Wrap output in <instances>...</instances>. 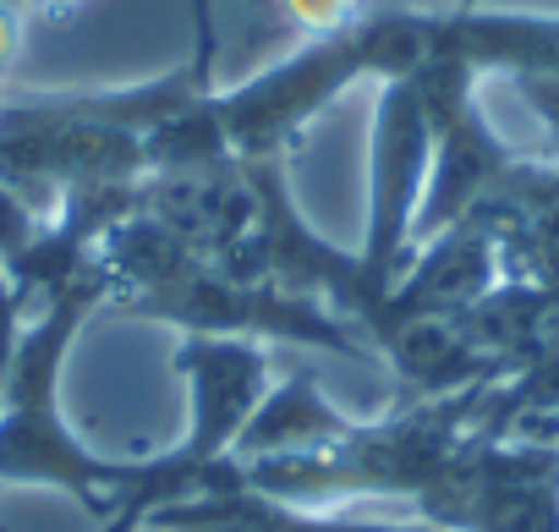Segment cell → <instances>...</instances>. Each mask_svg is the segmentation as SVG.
<instances>
[{
	"instance_id": "1",
	"label": "cell",
	"mask_w": 559,
	"mask_h": 532,
	"mask_svg": "<svg viewBox=\"0 0 559 532\" xmlns=\"http://www.w3.org/2000/svg\"><path fill=\"white\" fill-rule=\"evenodd\" d=\"M105 297H110V281H105L99 258H94V270L83 281H72L67 292H56L39 308H28L17 352H12L7 390H0V483L61 488L83 510H99L110 521L121 510V499H127L132 461L94 456L61 417L67 346H72V335L83 330V319Z\"/></svg>"
},
{
	"instance_id": "2",
	"label": "cell",
	"mask_w": 559,
	"mask_h": 532,
	"mask_svg": "<svg viewBox=\"0 0 559 532\" xmlns=\"http://www.w3.org/2000/svg\"><path fill=\"white\" fill-rule=\"evenodd\" d=\"M357 78H368V72H362L357 39L346 28V34L308 39L302 50L241 78L236 88H214V110H219V132H225L230 159L236 165L286 159L292 138Z\"/></svg>"
},
{
	"instance_id": "3",
	"label": "cell",
	"mask_w": 559,
	"mask_h": 532,
	"mask_svg": "<svg viewBox=\"0 0 559 532\" xmlns=\"http://www.w3.org/2000/svg\"><path fill=\"white\" fill-rule=\"evenodd\" d=\"M176 374L187 379L192 428L176 445L181 461H219L236 450L247 417L263 406L269 385V352L247 335H187L176 352Z\"/></svg>"
},
{
	"instance_id": "4",
	"label": "cell",
	"mask_w": 559,
	"mask_h": 532,
	"mask_svg": "<svg viewBox=\"0 0 559 532\" xmlns=\"http://www.w3.org/2000/svg\"><path fill=\"white\" fill-rule=\"evenodd\" d=\"M357 417H346L341 406L324 401L313 374H292L286 385H274L263 395V406L247 417L241 439H236V461H258V456H297V450H319L335 445Z\"/></svg>"
},
{
	"instance_id": "5",
	"label": "cell",
	"mask_w": 559,
	"mask_h": 532,
	"mask_svg": "<svg viewBox=\"0 0 559 532\" xmlns=\"http://www.w3.org/2000/svg\"><path fill=\"white\" fill-rule=\"evenodd\" d=\"M72 7H78V0H23V17H61Z\"/></svg>"
},
{
	"instance_id": "6",
	"label": "cell",
	"mask_w": 559,
	"mask_h": 532,
	"mask_svg": "<svg viewBox=\"0 0 559 532\" xmlns=\"http://www.w3.org/2000/svg\"><path fill=\"white\" fill-rule=\"evenodd\" d=\"M0 532H12V527H0Z\"/></svg>"
}]
</instances>
